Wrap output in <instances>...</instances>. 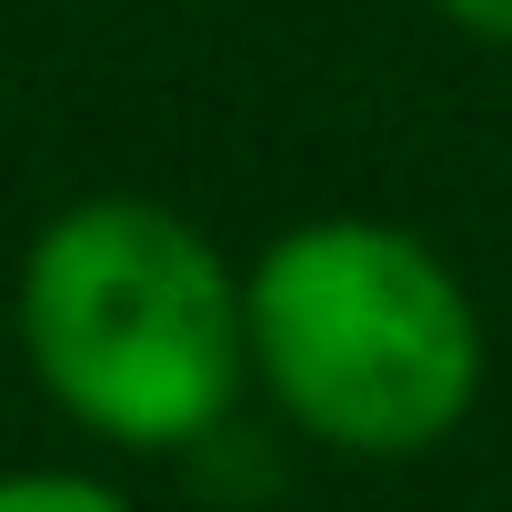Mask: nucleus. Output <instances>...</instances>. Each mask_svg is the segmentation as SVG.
<instances>
[{"label": "nucleus", "mask_w": 512, "mask_h": 512, "mask_svg": "<svg viewBox=\"0 0 512 512\" xmlns=\"http://www.w3.org/2000/svg\"><path fill=\"white\" fill-rule=\"evenodd\" d=\"M0 512H141V502L91 462H11L0 472Z\"/></svg>", "instance_id": "3"}, {"label": "nucleus", "mask_w": 512, "mask_h": 512, "mask_svg": "<svg viewBox=\"0 0 512 512\" xmlns=\"http://www.w3.org/2000/svg\"><path fill=\"white\" fill-rule=\"evenodd\" d=\"M432 11H442L462 41H482V51H512V0H432Z\"/></svg>", "instance_id": "4"}, {"label": "nucleus", "mask_w": 512, "mask_h": 512, "mask_svg": "<svg viewBox=\"0 0 512 512\" xmlns=\"http://www.w3.org/2000/svg\"><path fill=\"white\" fill-rule=\"evenodd\" d=\"M251 392L332 462L442 452L492 382V322L462 262L382 211L282 221L241 262Z\"/></svg>", "instance_id": "2"}, {"label": "nucleus", "mask_w": 512, "mask_h": 512, "mask_svg": "<svg viewBox=\"0 0 512 512\" xmlns=\"http://www.w3.org/2000/svg\"><path fill=\"white\" fill-rule=\"evenodd\" d=\"M11 342L31 392L121 462H181L251 402L241 262L151 191H81L21 241Z\"/></svg>", "instance_id": "1"}]
</instances>
